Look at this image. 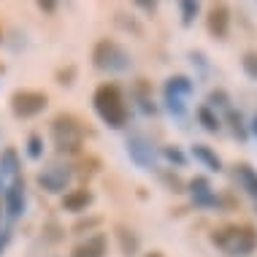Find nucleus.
Segmentation results:
<instances>
[{
  "label": "nucleus",
  "instance_id": "2",
  "mask_svg": "<svg viewBox=\"0 0 257 257\" xmlns=\"http://www.w3.org/2000/svg\"><path fill=\"white\" fill-rule=\"evenodd\" d=\"M92 106L108 127H124L127 124L130 111H127V103L122 98V89L116 84H108V81L100 84L92 95Z\"/></svg>",
  "mask_w": 257,
  "mask_h": 257
},
{
  "label": "nucleus",
  "instance_id": "30",
  "mask_svg": "<svg viewBox=\"0 0 257 257\" xmlns=\"http://www.w3.org/2000/svg\"><path fill=\"white\" fill-rule=\"evenodd\" d=\"M36 3L44 14H54V9H57V0H36Z\"/></svg>",
  "mask_w": 257,
  "mask_h": 257
},
{
  "label": "nucleus",
  "instance_id": "11",
  "mask_svg": "<svg viewBox=\"0 0 257 257\" xmlns=\"http://www.w3.org/2000/svg\"><path fill=\"white\" fill-rule=\"evenodd\" d=\"M233 173H235V182H238L241 190H244L249 198L257 200V171L252 168V165H246V163H238Z\"/></svg>",
  "mask_w": 257,
  "mask_h": 257
},
{
  "label": "nucleus",
  "instance_id": "23",
  "mask_svg": "<svg viewBox=\"0 0 257 257\" xmlns=\"http://www.w3.org/2000/svg\"><path fill=\"white\" fill-rule=\"evenodd\" d=\"M27 155H30L33 160H38L41 155H44V138H41L38 133H33L30 138H27Z\"/></svg>",
  "mask_w": 257,
  "mask_h": 257
},
{
  "label": "nucleus",
  "instance_id": "7",
  "mask_svg": "<svg viewBox=\"0 0 257 257\" xmlns=\"http://www.w3.org/2000/svg\"><path fill=\"white\" fill-rule=\"evenodd\" d=\"M127 155L141 168H155V149H152V144L144 136L127 138Z\"/></svg>",
  "mask_w": 257,
  "mask_h": 257
},
{
  "label": "nucleus",
  "instance_id": "1",
  "mask_svg": "<svg viewBox=\"0 0 257 257\" xmlns=\"http://www.w3.org/2000/svg\"><path fill=\"white\" fill-rule=\"evenodd\" d=\"M211 244L225 257H249L257 249V230L252 225H225L211 233Z\"/></svg>",
  "mask_w": 257,
  "mask_h": 257
},
{
  "label": "nucleus",
  "instance_id": "31",
  "mask_svg": "<svg viewBox=\"0 0 257 257\" xmlns=\"http://www.w3.org/2000/svg\"><path fill=\"white\" fill-rule=\"evenodd\" d=\"M252 133H254V136H257V114H254V116H252Z\"/></svg>",
  "mask_w": 257,
  "mask_h": 257
},
{
  "label": "nucleus",
  "instance_id": "6",
  "mask_svg": "<svg viewBox=\"0 0 257 257\" xmlns=\"http://www.w3.org/2000/svg\"><path fill=\"white\" fill-rule=\"evenodd\" d=\"M206 27L214 38H227V30H230V9L225 3H214L206 14Z\"/></svg>",
  "mask_w": 257,
  "mask_h": 257
},
{
  "label": "nucleus",
  "instance_id": "3",
  "mask_svg": "<svg viewBox=\"0 0 257 257\" xmlns=\"http://www.w3.org/2000/svg\"><path fill=\"white\" fill-rule=\"evenodd\" d=\"M92 65L98 71H108V73H124L133 68V57L127 54L124 46H119L116 41H108L103 38L95 44L92 49Z\"/></svg>",
  "mask_w": 257,
  "mask_h": 257
},
{
  "label": "nucleus",
  "instance_id": "20",
  "mask_svg": "<svg viewBox=\"0 0 257 257\" xmlns=\"http://www.w3.org/2000/svg\"><path fill=\"white\" fill-rule=\"evenodd\" d=\"M192 203L200 206V208H217V206H219V198L214 195L211 190H206V192H198V195H192Z\"/></svg>",
  "mask_w": 257,
  "mask_h": 257
},
{
  "label": "nucleus",
  "instance_id": "8",
  "mask_svg": "<svg viewBox=\"0 0 257 257\" xmlns=\"http://www.w3.org/2000/svg\"><path fill=\"white\" fill-rule=\"evenodd\" d=\"M68 182H71V171L62 168V165H52V168H44L38 173V184L46 192H62Z\"/></svg>",
  "mask_w": 257,
  "mask_h": 257
},
{
  "label": "nucleus",
  "instance_id": "14",
  "mask_svg": "<svg viewBox=\"0 0 257 257\" xmlns=\"http://www.w3.org/2000/svg\"><path fill=\"white\" fill-rule=\"evenodd\" d=\"M192 157H195L198 163H203L208 171H222V160L217 157V152L211 147H206V144H192Z\"/></svg>",
  "mask_w": 257,
  "mask_h": 257
},
{
  "label": "nucleus",
  "instance_id": "25",
  "mask_svg": "<svg viewBox=\"0 0 257 257\" xmlns=\"http://www.w3.org/2000/svg\"><path fill=\"white\" fill-rule=\"evenodd\" d=\"M160 176H163V182L168 184L173 192H184V182H182V179L176 176V173H168V171H163V173H160Z\"/></svg>",
  "mask_w": 257,
  "mask_h": 257
},
{
  "label": "nucleus",
  "instance_id": "26",
  "mask_svg": "<svg viewBox=\"0 0 257 257\" xmlns=\"http://www.w3.org/2000/svg\"><path fill=\"white\" fill-rule=\"evenodd\" d=\"M187 187H190V192H192V195H198V192H206V190H211V184H208V179H203V176H195V179H192V182L187 184Z\"/></svg>",
  "mask_w": 257,
  "mask_h": 257
},
{
  "label": "nucleus",
  "instance_id": "28",
  "mask_svg": "<svg viewBox=\"0 0 257 257\" xmlns=\"http://www.w3.org/2000/svg\"><path fill=\"white\" fill-rule=\"evenodd\" d=\"M98 225H100V219H98V217H92V219H81V222H76L73 230H76V233H81V230H89V227H98Z\"/></svg>",
  "mask_w": 257,
  "mask_h": 257
},
{
  "label": "nucleus",
  "instance_id": "10",
  "mask_svg": "<svg viewBox=\"0 0 257 257\" xmlns=\"http://www.w3.org/2000/svg\"><path fill=\"white\" fill-rule=\"evenodd\" d=\"M6 211L11 217H19L25 211V182L19 176H14L11 187L6 190Z\"/></svg>",
  "mask_w": 257,
  "mask_h": 257
},
{
  "label": "nucleus",
  "instance_id": "17",
  "mask_svg": "<svg viewBox=\"0 0 257 257\" xmlns=\"http://www.w3.org/2000/svg\"><path fill=\"white\" fill-rule=\"evenodd\" d=\"M225 119L227 124H230V133L238 138V141H246V136H249V130H246V124H244V116L238 114V111H233V108H227V114H225Z\"/></svg>",
  "mask_w": 257,
  "mask_h": 257
},
{
  "label": "nucleus",
  "instance_id": "22",
  "mask_svg": "<svg viewBox=\"0 0 257 257\" xmlns=\"http://www.w3.org/2000/svg\"><path fill=\"white\" fill-rule=\"evenodd\" d=\"M241 68H244V73L249 79L257 81V52H246L244 57H241Z\"/></svg>",
  "mask_w": 257,
  "mask_h": 257
},
{
  "label": "nucleus",
  "instance_id": "21",
  "mask_svg": "<svg viewBox=\"0 0 257 257\" xmlns=\"http://www.w3.org/2000/svg\"><path fill=\"white\" fill-rule=\"evenodd\" d=\"M227 103H230V98H227L225 89H211L208 92V108H227Z\"/></svg>",
  "mask_w": 257,
  "mask_h": 257
},
{
  "label": "nucleus",
  "instance_id": "19",
  "mask_svg": "<svg viewBox=\"0 0 257 257\" xmlns=\"http://www.w3.org/2000/svg\"><path fill=\"white\" fill-rule=\"evenodd\" d=\"M17 171H19L17 152H14V149H6L3 155H0V173H11V176H17Z\"/></svg>",
  "mask_w": 257,
  "mask_h": 257
},
{
  "label": "nucleus",
  "instance_id": "4",
  "mask_svg": "<svg viewBox=\"0 0 257 257\" xmlns=\"http://www.w3.org/2000/svg\"><path fill=\"white\" fill-rule=\"evenodd\" d=\"M52 141L60 152H68V155L79 152L81 141H84V130H81L79 119L71 114H57L52 119Z\"/></svg>",
  "mask_w": 257,
  "mask_h": 257
},
{
  "label": "nucleus",
  "instance_id": "13",
  "mask_svg": "<svg viewBox=\"0 0 257 257\" xmlns=\"http://www.w3.org/2000/svg\"><path fill=\"white\" fill-rule=\"evenodd\" d=\"M92 203V192L87 190V187H79V190H71V192H65L62 195V208L65 211H84V208Z\"/></svg>",
  "mask_w": 257,
  "mask_h": 257
},
{
  "label": "nucleus",
  "instance_id": "27",
  "mask_svg": "<svg viewBox=\"0 0 257 257\" xmlns=\"http://www.w3.org/2000/svg\"><path fill=\"white\" fill-rule=\"evenodd\" d=\"M73 76H76V68H73V65H68L65 71H57V81L68 87V84H73Z\"/></svg>",
  "mask_w": 257,
  "mask_h": 257
},
{
  "label": "nucleus",
  "instance_id": "33",
  "mask_svg": "<svg viewBox=\"0 0 257 257\" xmlns=\"http://www.w3.org/2000/svg\"><path fill=\"white\" fill-rule=\"evenodd\" d=\"M0 246H3V238H0Z\"/></svg>",
  "mask_w": 257,
  "mask_h": 257
},
{
  "label": "nucleus",
  "instance_id": "29",
  "mask_svg": "<svg viewBox=\"0 0 257 257\" xmlns=\"http://www.w3.org/2000/svg\"><path fill=\"white\" fill-rule=\"evenodd\" d=\"M133 3H136L141 11H147V14H155V11H157V0H133Z\"/></svg>",
  "mask_w": 257,
  "mask_h": 257
},
{
  "label": "nucleus",
  "instance_id": "5",
  "mask_svg": "<svg viewBox=\"0 0 257 257\" xmlns=\"http://www.w3.org/2000/svg\"><path fill=\"white\" fill-rule=\"evenodd\" d=\"M46 106H49V95L41 92V89H17L11 95V111L17 116H22V119L41 114Z\"/></svg>",
  "mask_w": 257,
  "mask_h": 257
},
{
  "label": "nucleus",
  "instance_id": "15",
  "mask_svg": "<svg viewBox=\"0 0 257 257\" xmlns=\"http://www.w3.org/2000/svg\"><path fill=\"white\" fill-rule=\"evenodd\" d=\"M116 238H119V244H122V254H124V257H136L138 246H141V241H138V235L130 230V227L119 225V227H116Z\"/></svg>",
  "mask_w": 257,
  "mask_h": 257
},
{
  "label": "nucleus",
  "instance_id": "9",
  "mask_svg": "<svg viewBox=\"0 0 257 257\" xmlns=\"http://www.w3.org/2000/svg\"><path fill=\"white\" fill-rule=\"evenodd\" d=\"M108 249V235L106 233H95L87 241H81L79 246L71 252V257H106Z\"/></svg>",
  "mask_w": 257,
  "mask_h": 257
},
{
  "label": "nucleus",
  "instance_id": "24",
  "mask_svg": "<svg viewBox=\"0 0 257 257\" xmlns=\"http://www.w3.org/2000/svg\"><path fill=\"white\" fill-rule=\"evenodd\" d=\"M163 157L171 160V163H176V165H184L187 163V155L179 147H163Z\"/></svg>",
  "mask_w": 257,
  "mask_h": 257
},
{
  "label": "nucleus",
  "instance_id": "16",
  "mask_svg": "<svg viewBox=\"0 0 257 257\" xmlns=\"http://www.w3.org/2000/svg\"><path fill=\"white\" fill-rule=\"evenodd\" d=\"M198 122L203 124L206 133H219V130H222L219 116L214 114V108H208V106H200V108H198Z\"/></svg>",
  "mask_w": 257,
  "mask_h": 257
},
{
  "label": "nucleus",
  "instance_id": "18",
  "mask_svg": "<svg viewBox=\"0 0 257 257\" xmlns=\"http://www.w3.org/2000/svg\"><path fill=\"white\" fill-rule=\"evenodd\" d=\"M179 11H182V25L184 27L195 25V19L200 14V0H179Z\"/></svg>",
  "mask_w": 257,
  "mask_h": 257
},
{
  "label": "nucleus",
  "instance_id": "12",
  "mask_svg": "<svg viewBox=\"0 0 257 257\" xmlns=\"http://www.w3.org/2000/svg\"><path fill=\"white\" fill-rule=\"evenodd\" d=\"M192 89H195V84H192V79H187V76H171V79L165 81L163 92H165V98L184 100L187 95H192Z\"/></svg>",
  "mask_w": 257,
  "mask_h": 257
},
{
  "label": "nucleus",
  "instance_id": "32",
  "mask_svg": "<svg viewBox=\"0 0 257 257\" xmlns=\"http://www.w3.org/2000/svg\"><path fill=\"white\" fill-rule=\"evenodd\" d=\"M147 257H163V254H160V252H152V254H147Z\"/></svg>",
  "mask_w": 257,
  "mask_h": 257
}]
</instances>
